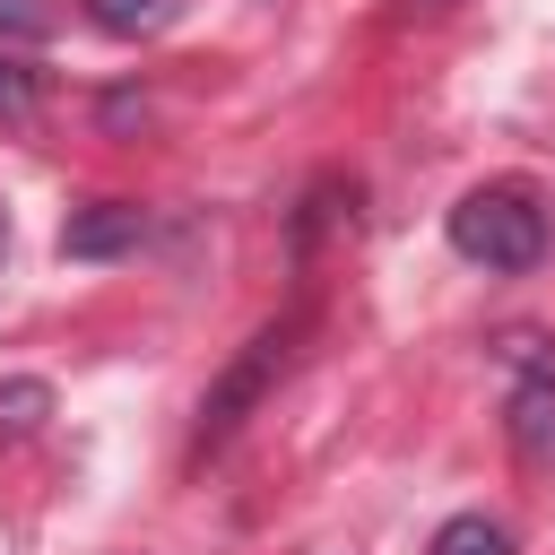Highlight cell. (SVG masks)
Returning a JSON list of instances; mask_svg holds the SVG:
<instances>
[{"mask_svg": "<svg viewBox=\"0 0 555 555\" xmlns=\"http://www.w3.org/2000/svg\"><path fill=\"white\" fill-rule=\"evenodd\" d=\"M451 251L477 260V269H503V278L538 269L546 260V208L529 191H512V182H486V191H468L451 208Z\"/></svg>", "mask_w": 555, "mask_h": 555, "instance_id": "1", "label": "cell"}, {"mask_svg": "<svg viewBox=\"0 0 555 555\" xmlns=\"http://www.w3.org/2000/svg\"><path fill=\"white\" fill-rule=\"evenodd\" d=\"M295 338H304V312H286V321H260L243 347H234V364L208 382V399H199V451H217V442H234V425L278 390V373L295 364Z\"/></svg>", "mask_w": 555, "mask_h": 555, "instance_id": "2", "label": "cell"}, {"mask_svg": "<svg viewBox=\"0 0 555 555\" xmlns=\"http://www.w3.org/2000/svg\"><path fill=\"white\" fill-rule=\"evenodd\" d=\"M139 234H147V217H139V208L95 199V208H78V217L61 225V251H69V260H113V251H130Z\"/></svg>", "mask_w": 555, "mask_h": 555, "instance_id": "3", "label": "cell"}, {"mask_svg": "<svg viewBox=\"0 0 555 555\" xmlns=\"http://www.w3.org/2000/svg\"><path fill=\"white\" fill-rule=\"evenodd\" d=\"M512 442L529 460H555V373H529L512 390Z\"/></svg>", "mask_w": 555, "mask_h": 555, "instance_id": "4", "label": "cell"}, {"mask_svg": "<svg viewBox=\"0 0 555 555\" xmlns=\"http://www.w3.org/2000/svg\"><path fill=\"white\" fill-rule=\"evenodd\" d=\"M434 555H512V538H503L486 512H460V520L434 529Z\"/></svg>", "mask_w": 555, "mask_h": 555, "instance_id": "5", "label": "cell"}, {"mask_svg": "<svg viewBox=\"0 0 555 555\" xmlns=\"http://www.w3.org/2000/svg\"><path fill=\"white\" fill-rule=\"evenodd\" d=\"M52 416V382H0V434H35Z\"/></svg>", "mask_w": 555, "mask_h": 555, "instance_id": "6", "label": "cell"}, {"mask_svg": "<svg viewBox=\"0 0 555 555\" xmlns=\"http://www.w3.org/2000/svg\"><path fill=\"white\" fill-rule=\"evenodd\" d=\"M35 104H43L35 69H26L17 52H0V121H9V130H26V121H35Z\"/></svg>", "mask_w": 555, "mask_h": 555, "instance_id": "7", "label": "cell"}, {"mask_svg": "<svg viewBox=\"0 0 555 555\" xmlns=\"http://www.w3.org/2000/svg\"><path fill=\"white\" fill-rule=\"evenodd\" d=\"M156 17H165V0H95V26H113V35H139Z\"/></svg>", "mask_w": 555, "mask_h": 555, "instance_id": "8", "label": "cell"}, {"mask_svg": "<svg viewBox=\"0 0 555 555\" xmlns=\"http://www.w3.org/2000/svg\"><path fill=\"white\" fill-rule=\"evenodd\" d=\"M0 26H9V35H35V9H26V0H0Z\"/></svg>", "mask_w": 555, "mask_h": 555, "instance_id": "9", "label": "cell"}]
</instances>
